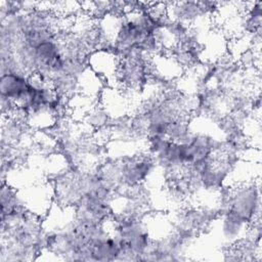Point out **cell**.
I'll return each mask as SVG.
<instances>
[{
    "mask_svg": "<svg viewBox=\"0 0 262 262\" xmlns=\"http://www.w3.org/2000/svg\"><path fill=\"white\" fill-rule=\"evenodd\" d=\"M29 76L16 72L2 73L0 80L1 98L14 103L30 89Z\"/></svg>",
    "mask_w": 262,
    "mask_h": 262,
    "instance_id": "cell-2",
    "label": "cell"
},
{
    "mask_svg": "<svg viewBox=\"0 0 262 262\" xmlns=\"http://www.w3.org/2000/svg\"><path fill=\"white\" fill-rule=\"evenodd\" d=\"M121 56L108 48H98L86 57L87 67L98 75L106 86L117 87V75Z\"/></svg>",
    "mask_w": 262,
    "mask_h": 262,
    "instance_id": "cell-1",
    "label": "cell"
}]
</instances>
